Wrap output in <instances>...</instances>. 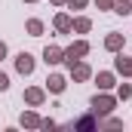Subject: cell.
<instances>
[{
    "label": "cell",
    "mask_w": 132,
    "mask_h": 132,
    "mask_svg": "<svg viewBox=\"0 0 132 132\" xmlns=\"http://www.w3.org/2000/svg\"><path fill=\"white\" fill-rule=\"evenodd\" d=\"M19 68H22V71H31V55H22V59H19Z\"/></svg>",
    "instance_id": "cell-1"
},
{
    "label": "cell",
    "mask_w": 132,
    "mask_h": 132,
    "mask_svg": "<svg viewBox=\"0 0 132 132\" xmlns=\"http://www.w3.org/2000/svg\"><path fill=\"white\" fill-rule=\"evenodd\" d=\"M0 89H6V77H0Z\"/></svg>",
    "instance_id": "cell-2"
},
{
    "label": "cell",
    "mask_w": 132,
    "mask_h": 132,
    "mask_svg": "<svg viewBox=\"0 0 132 132\" xmlns=\"http://www.w3.org/2000/svg\"><path fill=\"white\" fill-rule=\"evenodd\" d=\"M0 55H3V46H0Z\"/></svg>",
    "instance_id": "cell-3"
}]
</instances>
